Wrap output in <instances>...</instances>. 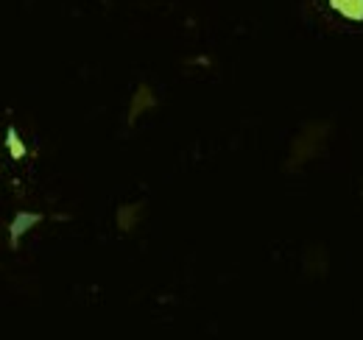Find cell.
I'll use <instances>...</instances> for the list:
<instances>
[{
  "label": "cell",
  "mask_w": 363,
  "mask_h": 340,
  "mask_svg": "<svg viewBox=\"0 0 363 340\" xmlns=\"http://www.w3.org/2000/svg\"><path fill=\"white\" fill-rule=\"evenodd\" d=\"M330 134H333V123H327V120H311V123H305V126L299 128V134L294 137V142H291L285 170L288 173H296V170H302L305 165H311L318 154L327 148Z\"/></svg>",
  "instance_id": "1"
},
{
  "label": "cell",
  "mask_w": 363,
  "mask_h": 340,
  "mask_svg": "<svg viewBox=\"0 0 363 340\" xmlns=\"http://www.w3.org/2000/svg\"><path fill=\"white\" fill-rule=\"evenodd\" d=\"M157 106V95H154V89L148 84H140L135 89V95H132V103H129V118H126V123L129 126H135L137 120L145 115V112H151Z\"/></svg>",
  "instance_id": "2"
},
{
  "label": "cell",
  "mask_w": 363,
  "mask_h": 340,
  "mask_svg": "<svg viewBox=\"0 0 363 340\" xmlns=\"http://www.w3.org/2000/svg\"><path fill=\"white\" fill-rule=\"evenodd\" d=\"M40 220H43V215L40 212H17L14 215L11 223H9V243H11V249H17L20 240H23V234L31 232Z\"/></svg>",
  "instance_id": "3"
},
{
  "label": "cell",
  "mask_w": 363,
  "mask_h": 340,
  "mask_svg": "<svg viewBox=\"0 0 363 340\" xmlns=\"http://www.w3.org/2000/svg\"><path fill=\"white\" fill-rule=\"evenodd\" d=\"M145 215V204L143 201H135V204H123L118 215H115V220H118V229L121 232H132L137 223H140V217Z\"/></svg>",
  "instance_id": "4"
},
{
  "label": "cell",
  "mask_w": 363,
  "mask_h": 340,
  "mask_svg": "<svg viewBox=\"0 0 363 340\" xmlns=\"http://www.w3.org/2000/svg\"><path fill=\"white\" fill-rule=\"evenodd\" d=\"M333 11H338L344 20L363 23V0H327Z\"/></svg>",
  "instance_id": "5"
},
{
  "label": "cell",
  "mask_w": 363,
  "mask_h": 340,
  "mask_svg": "<svg viewBox=\"0 0 363 340\" xmlns=\"http://www.w3.org/2000/svg\"><path fill=\"white\" fill-rule=\"evenodd\" d=\"M6 145H9V151H11V157H14V159H23V157H26V145H23V140L17 137V131H14V128H9V131H6Z\"/></svg>",
  "instance_id": "6"
}]
</instances>
